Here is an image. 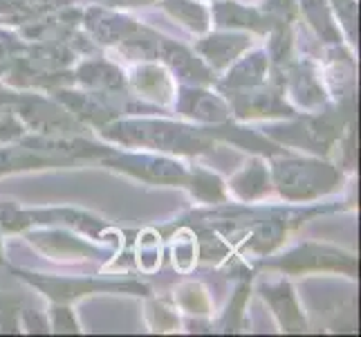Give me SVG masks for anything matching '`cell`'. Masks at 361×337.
Listing matches in <instances>:
<instances>
[{
	"label": "cell",
	"mask_w": 361,
	"mask_h": 337,
	"mask_svg": "<svg viewBox=\"0 0 361 337\" xmlns=\"http://www.w3.org/2000/svg\"><path fill=\"white\" fill-rule=\"evenodd\" d=\"M279 180L283 191L290 196H310L314 191V169L310 165H283L279 169Z\"/></svg>",
	"instance_id": "1"
},
{
	"label": "cell",
	"mask_w": 361,
	"mask_h": 337,
	"mask_svg": "<svg viewBox=\"0 0 361 337\" xmlns=\"http://www.w3.org/2000/svg\"><path fill=\"white\" fill-rule=\"evenodd\" d=\"M245 47L247 41L243 36H214V39H207L204 43H200V52L214 66H225L238 57Z\"/></svg>",
	"instance_id": "2"
},
{
	"label": "cell",
	"mask_w": 361,
	"mask_h": 337,
	"mask_svg": "<svg viewBox=\"0 0 361 337\" xmlns=\"http://www.w3.org/2000/svg\"><path fill=\"white\" fill-rule=\"evenodd\" d=\"M79 79L90 85L94 90H117L121 88V74L117 68L104 64V61H94V64H85L81 70H79Z\"/></svg>",
	"instance_id": "3"
},
{
	"label": "cell",
	"mask_w": 361,
	"mask_h": 337,
	"mask_svg": "<svg viewBox=\"0 0 361 337\" xmlns=\"http://www.w3.org/2000/svg\"><path fill=\"white\" fill-rule=\"evenodd\" d=\"M159 54L164 57L169 61V66L176 70L178 74H182L184 79H200V81L207 79L204 66L197 59H193L184 47H178V45H173V43H164V49H161Z\"/></svg>",
	"instance_id": "4"
},
{
	"label": "cell",
	"mask_w": 361,
	"mask_h": 337,
	"mask_svg": "<svg viewBox=\"0 0 361 337\" xmlns=\"http://www.w3.org/2000/svg\"><path fill=\"white\" fill-rule=\"evenodd\" d=\"M186 110H189V115L200 119H222L227 115L225 104L209 93H191L186 97Z\"/></svg>",
	"instance_id": "5"
},
{
	"label": "cell",
	"mask_w": 361,
	"mask_h": 337,
	"mask_svg": "<svg viewBox=\"0 0 361 337\" xmlns=\"http://www.w3.org/2000/svg\"><path fill=\"white\" fill-rule=\"evenodd\" d=\"M135 30V25L126 18H117V16H102L99 20L92 23V32L102 39L104 43H113L117 39H123Z\"/></svg>",
	"instance_id": "6"
},
{
	"label": "cell",
	"mask_w": 361,
	"mask_h": 337,
	"mask_svg": "<svg viewBox=\"0 0 361 337\" xmlns=\"http://www.w3.org/2000/svg\"><path fill=\"white\" fill-rule=\"evenodd\" d=\"M135 83L137 88L146 95H153V97H161L166 99L169 97V81H166V74L157 70V68H142L140 72L135 74Z\"/></svg>",
	"instance_id": "7"
},
{
	"label": "cell",
	"mask_w": 361,
	"mask_h": 337,
	"mask_svg": "<svg viewBox=\"0 0 361 337\" xmlns=\"http://www.w3.org/2000/svg\"><path fill=\"white\" fill-rule=\"evenodd\" d=\"M263 74H265V59L263 54H254L252 59H245L243 64L229 74V83L254 85L263 79Z\"/></svg>",
	"instance_id": "8"
},
{
	"label": "cell",
	"mask_w": 361,
	"mask_h": 337,
	"mask_svg": "<svg viewBox=\"0 0 361 337\" xmlns=\"http://www.w3.org/2000/svg\"><path fill=\"white\" fill-rule=\"evenodd\" d=\"M169 9H173V14L180 16L182 20H186L191 25V28H197L202 30L207 25V18H204V11L200 7H195L191 3H184V0H171L169 3Z\"/></svg>",
	"instance_id": "9"
},
{
	"label": "cell",
	"mask_w": 361,
	"mask_h": 337,
	"mask_svg": "<svg viewBox=\"0 0 361 337\" xmlns=\"http://www.w3.org/2000/svg\"><path fill=\"white\" fill-rule=\"evenodd\" d=\"M305 3V11L307 14H312L317 11V16H312L314 25L323 32V34H330L332 32V25H330V18H328V11L323 7V0H303Z\"/></svg>",
	"instance_id": "10"
},
{
	"label": "cell",
	"mask_w": 361,
	"mask_h": 337,
	"mask_svg": "<svg viewBox=\"0 0 361 337\" xmlns=\"http://www.w3.org/2000/svg\"><path fill=\"white\" fill-rule=\"evenodd\" d=\"M16 52H18V43L14 36L0 32V66H5L7 61H11V57H16Z\"/></svg>",
	"instance_id": "11"
}]
</instances>
